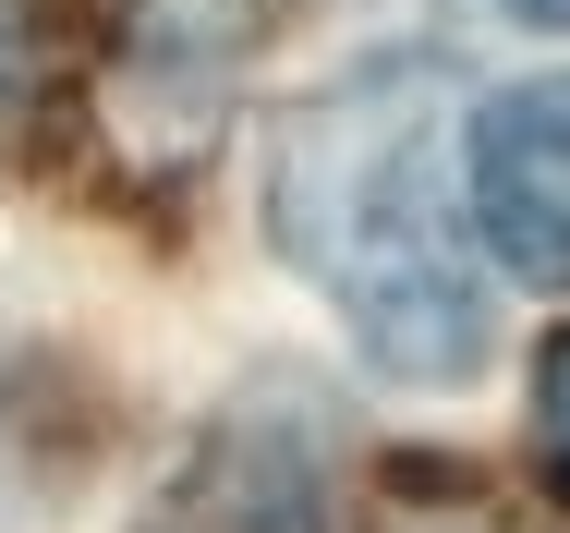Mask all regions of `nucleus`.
Wrapping results in <instances>:
<instances>
[{"label": "nucleus", "mask_w": 570, "mask_h": 533, "mask_svg": "<svg viewBox=\"0 0 570 533\" xmlns=\"http://www.w3.org/2000/svg\"><path fill=\"white\" fill-rule=\"evenodd\" d=\"M73 86V0H0V134Z\"/></svg>", "instance_id": "nucleus-4"}, {"label": "nucleus", "mask_w": 570, "mask_h": 533, "mask_svg": "<svg viewBox=\"0 0 570 533\" xmlns=\"http://www.w3.org/2000/svg\"><path fill=\"white\" fill-rule=\"evenodd\" d=\"M461 158H473V218H485V243H498L522 279L570 292V73H534V86L485 98Z\"/></svg>", "instance_id": "nucleus-2"}, {"label": "nucleus", "mask_w": 570, "mask_h": 533, "mask_svg": "<svg viewBox=\"0 0 570 533\" xmlns=\"http://www.w3.org/2000/svg\"><path fill=\"white\" fill-rule=\"evenodd\" d=\"M510 12H522V24H559V37H570V0H510Z\"/></svg>", "instance_id": "nucleus-6"}, {"label": "nucleus", "mask_w": 570, "mask_h": 533, "mask_svg": "<svg viewBox=\"0 0 570 533\" xmlns=\"http://www.w3.org/2000/svg\"><path fill=\"white\" fill-rule=\"evenodd\" d=\"M267 218L389 376L450 388L485 364V279L450 218V98L425 61H364L352 86L292 109L267 158Z\"/></svg>", "instance_id": "nucleus-1"}, {"label": "nucleus", "mask_w": 570, "mask_h": 533, "mask_svg": "<svg viewBox=\"0 0 570 533\" xmlns=\"http://www.w3.org/2000/svg\"><path fill=\"white\" fill-rule=\"evenodd\" d=\"M534 436H547V461L570 485V339H547V364H534Z\"/></svg>", "instance_id": "nucleus-5"}, {"label": "nucleus", "mask_w": 570, "mask_h": 533, "mask_svg": "<svg viewBox=\"0 0 570 533\" xmlns=\"http://www.w3.org/2000/svg\"><path fill=\"white\" fill-rule=\"evenodd\" d=\"M134 533H328L316 436L279 413H230L219 436H195V461L158 485V510Z\"/></svg>", "instance_id": "nucleus-3"}]
</instances>
